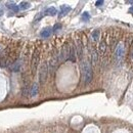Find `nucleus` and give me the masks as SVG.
Returning a JSON list of instances; mask_svg holds the SVG:
<instances>
[{"mask_svg":"<svg viewBox=\"0 0 133 133\" xmlns=\"http://www.w3.org/2000/svg\"><path fill=\"white\" fill-rule=\"evenodd\" d=\"M48 63L44 61L41 67H40V71H39V82L41 85H43L45 82H46V79H47V76H48Z\"/></svg>","mask_w":133,"mask_h":133,"instance_id":"f03ea898","label":"nucleus"},{"mask_svg":"<svg viewBox=\"0 0 133 133\" xmlns=\"http://www.w3.org/2000/svg\"><path fill=\"white\" fill-rule=\"evenodd\" d=\"M69 60H71L72 62L76 61V52H75L74 45L70 46V55H69Z\"/></svg>","mask_w":133,"mask_h":133,"instance_id":"9b49d317","label":"nucleus"},{"mask_svg":"<svg viewBox=\"0 0 133 133\" xmlns=\"http://www.w3.org/2000/svg\"><path fill=\"white\" fill-rule=\"evenodd\" d=\"M60 29H61V25L60 24H55L53 26V28H52V30L53 31H59V30H60Z\"/></svg>","mask_w":133,"mask_h":133,"instance_id":"aec40b11","label":"nucleus"},{"mask_svg":"<svg viewBox=\"0 0 133 133\" xmlns=\"http://www.w3.org/2000/svg\"><path fill=\"white\" fill-rule=\"evenodd\" d=\"M128 3H130V4H133V1H128Z\"/></svg>","mask_w":133,"mask_h":133,"instance_id":"393cba45","label":"nucleus"},{"mask_svg":"<svg viewBox=\"0 0 133 133\" xmlns=\"http://www.w3.org/2000/svg\"><path fill=\"white\" fill-rule=\"evenodd\" d=\"M2 14H3V10H2L1 8H0V16H1Z\"/></svg>","mask_w":133,"mask_h":133,"instance_id":"5701e85b","label":"nucleus"},{"mask_svg":"<svg viewBox=\"0 0 133 133\" xmlns=\"http://www.w3.org/2000/svg\"><path fill=\"white\" fill-rule=\"evenodd\" d=\"M38 91H39V86H38V84H37V83H34V84L32 85V87H31V96H32V97L37 96Z\"/></svg>","mask_w":133,"mask_h":133,"instance_id":"ddd939ff","label":"nucleus"},{"mask_svg":"<svg viewBox=\"0 0 133 133\" xmlns=\"http://www.w3.org/2000/svg\"><path fill=\"white\" fill-rule=\"evenodd\" d=\"M59 61H60V55L54 51V53L52 54V56H51L50 61H49V63H48L49 71H50V72H54V70L56 69L57 65H59Z\"/></svg>","mask_w":133,"mask_h":133,"instance_id":"39448f33","label":"nucleus"},{"mask_svg":"<svg viewBox=\"0 0 133 133\" xmlns=\"http://www.w3.org/2000/svg\"><path fill=\"white\" fill-rule=\"evenodd\" d=\"M71 11V7L69 5H62L61 8H60V18L61 16H65L67 13H69Z\"/></svg>","mask_w":133,"mask_h":133,"instance_id":"9d476101","label":"nucleus"},{"mask_svg":"<svg viewBox=\"0 0 133 133\" xmlns=\"http://www.w3.org/2000/svg\"><path fill=\"white\" fill-rule=\"evenodd\" d=\"M77 56L80 60H82L83 56V44L81 42V39L78 38L77 39Z\"/></svg>","mask_w":133,"mask_h":133,"instance_id":"6e6552de","label":"nucleus"},{"mask_svg":"<svg viewBox=\"0 0 133 133\" xmlns=\"http://www.w3.org/2000/svg\"><path fill=\"white\" fill-rule=\"evenodd\" d=\"M81 70H82V77L85 85H88L92 79H93V71L90 66V63L87 61H82L81 62Z\"/></svg>","mask_w":133,"mask_h":133,"instance_id":"f257e3e1","label":"nucleus"},{"mask_svg":"<svg viewBox=\"0 0 133 133\" xmlns=\"http://www.w3.org/2000/svg\"><path fill=\"white\" fill-rule=\"evenodd\" d=\"M69 55H70V46H69V43L66 42L62 45L60 53V61H66L69 60Z\"/></svg>","mask_w":133,"mask_h":133,"instance_id":"20e7f679","label":"nucleus"},{"mask_svg":"<svg viewBox=\"0 0 133 133\" xmlns=\"http://www.w3.org/2000/svg\"><path fill=\"white\" fill-rule=\"evenodd\" d=\"M91 37H92V40H93V41L97 42L100 38V31L99 30H94L91 34Z\"/></svg>","mask_w":133,"mask_h":133,"instance_id":"4468645a","label":"nucleus"},{"mask_svg":"<svg viewBox=\"0 0 133 133\" xmlns=\"http://www.w3.org/2000/svg\"><path fill=\"white\" fill-rule=\"evenodd\" d=\"M7 7L9 8V9H11V10H13V11H19V9H20V7L18 6V5H15L14 3H8L7 4Z\"/></svg>","mask_w":133,"mask_h":133,"instance_id":"f3484780","label":"nucleus"},{"mask_svg":"<svg viewBox=\"0 0 133 133\" xmlns=\"http://www.w3.org/2000/svg\"><path fill=\"white\" fill-rule=\"evenodd\" d=\"M115 56H116V59H117L118 60H121L124 56V47L122 45H118L117 46V48H116V50H115Z\"/></svg>","mask_w":133,"mask_h":133,"instance_id":"0eeeda50","label":"nucleus"},{"mask_svg":"<svg viewBox=\"0 0 133 133\" xmlns=\"http://www.w3.org/2000/svg\"><path fill=\"white\" fill-rule=\"evenodd\" d=\"M51 33H52V30H51L50 28H45L44 30H42V32L40 33V35H41L42 38H48L51 35Z\"/></svg>","mask_w":133,"mask_h":133,"instance_id":"f8f14e48","label":"nucleus"},{"mask_svg":"<svg viewBox=\"0 0 133 133\" xmlns=\"http://www.w3.org/2000/svg\"><path fill=\"white\" fill-rule=\"evenodd\" d=\"M20 9H28V8H30L31 7V3L30 2H27V1H23L20 3Z\"/></svg>","mask_w":133,"mask_h":133,"instance_id":"dca6fc26","label":"nucleus"},{"mask_svg":"<svg viewBox=\"0 0 133 133\" xmlns=\"http://www.w3.org/2000/svg\"><path fill=\"white\" fill-rule=\"evenodd\" d=\"M101 4H103V1H96V2H95V5H96V6H100Z\"/></svg>","mask_w":133,"mask_h":133,"instance_id":"412c9836","label":"nucleus"},{"mask_svg":"<svg viewBox=\"0 0 133 133\" xmlns=\"http://www.w3.org/2000/svg\"><path fill=\"white\" fill-rule=\"evenodd\" d=\"M20 67H21V63L19 61H16L14 65L12 66V71L13 72H19L20 71Z\"/></svg>","mask_w":133,"mask_h":133,"instance_id":"a211bd4d","label":"nucleus"},{"mask_svg":"<svg viewBox=\"0 0 133 133\" xmlns=\"http://www.w3.org/2000/svg\"><path fill=\"white\" fill-rule=\"evenodd\" d=\"M39 60H40V50H39V48H36L34 50L33 55H32V60H31V69H32L33 75L35 74L37 68H38Z\"/></svg>","mask_w":133,"mask_h":133,"instance_id":"7ed1b4c3","label":"nucleus"},{"mask_svg":"<svg viewBox=\"0 0 133 133\" xmlns=\"http://www.w3.org/2000/svg\"><path fill=\"white\" fill-rule=\"evenodd\" d=\"M107 38L102 39L101 41L99 42V45H98V51H99V53L103 56L106 54V51H107Z\"/></svg>","mask_w":133,"mask_h":133,"instance_id":"423d86ee","label":"nucleus"},{"mask_svg":"<svg viewBox=\"0 0 133 133\" xmlns=\"http://www.w3.org/2000/svg\"><path fill=\"white\" fill-rule=\"evenodd\" d=\"M89 19H90V15H89L88 12H84V13L82 14V20H83V21H88Z\"/></svg>","mask_w":133,"mask_h":133,"instance_id":"6ab92c4d","label":"nucleus"},{"mask_svg":"<svg viewBox=\"0 0 133 133\" xmlns=\"http://www.w3.org/2000/svg\"><path fill=\"white\" fill-rule=\"evenodd\" d=\"M91 61H92V63H93V66H95L98 62V53H97L95 48L91 49Z\"/></svg>","mask_w":133,"mask_h":133,"instance_id":"1a4fd4ad","label":"nucleus"},{"mask_svg":"<svg viewBox=\"0 0 133 133\" xmlns=\"http://www.w3.org/2000/svg\"><path fill=\"white\" fill-rule=\"evenodd\" d=\"M45 13L48 14V15H55L57 13V10H56L55 7H48L45 10Z\"/></svg>","mask_w":133,"mask_h":133,"instance_id":"2eb2a0df","label":"nucleus"},{"mask_svg":"<svg viewBox=\"0 0 133 133\" xmlns=\"http://www.w3.org/2000/svg\"><path fill=\"white\" fill-rule=\"evenodd\" d=\"M129 12H130V13H133V6H132V7H130V9H129Z\"/></svg>","mask_w":133,"mask_h":133,"instance_id":"4be33fe9","label":"nucleus"},{"mask_svg":"<svg viewBox=\"0 0 133 133\" xmlns=\"http://www.w3.org/2000/svg\"><path fill=\"white\" fill-rule=\"evenodd\" d=\"M130 54H131V59H133V49L131 50V53Z\"/></svg>","mask_w":133,"mask_h":133,"instance_id":"b1692460","label":"nucleus"}]
</instances>
